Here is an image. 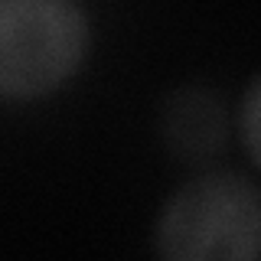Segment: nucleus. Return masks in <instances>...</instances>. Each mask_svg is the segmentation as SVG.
<instances>
[{"label": "nucleus", "instance_id": "obj_4", "mask_svg": "<svg viewBox=\"0 0 261 261\" xmlns=\"http://www.w3.org/2000/svg\"><path fill=\"white\" fill-rule=\"evenodd\" d=\"M258 79L248 85V92H245V101H242V144H245V150H248V160L251 163H261V144H258V111H261V105H258Z\"/></svg>", "mask_w": 261, "mask_h": 261}, {"label": "nucleus", "instance_id": "obj_3", "mask_svg": "<svg viewBox=\"0 0 261 261\" xmlns=\"http://www.w3.org/2000/svg\"><path fill=\"white\" fill-rule=\"evenodd\" d=\"M160 134L167 150L176 160L202 163L216 157L225 147L228 134V114L222 98L209 88H176L163 101L160 111Z\"/></svg>", "mask_w": 261, "mask_h": 261}, {"label": "nucleus", "instance_id": "obj_1", "mask_svg": "<svg viewBox=\"0 0 261 261\" xmlns=\"http://www.w3.org/2000/svg\"><path fill=\"white\" fill-rule=\"evenodd\" d=\"M153 251L167 261H255L261 251L258 186L232 170L183 183L153 222Z\"/></svg>", "mask_w": 261, "mask_h": 261}, {"label": "nucleus", "instance_id": "obj_2", "mask_svg": "<svg viewBox=\"0 0 261 261\" xmlns=\"http://www.w3.org/2000/svg\"><path fill=\"white\" fill-rule=\"evenodd\" d=\"M92 49L79 0H0V98L36 101L69 82Z\"/></svg>", "mask_w": 261, "mask_h": 261}]
</instances>
